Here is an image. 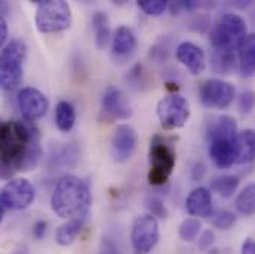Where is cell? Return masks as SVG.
Segmentation results:
<instances>
[{
	"instance_id": "cell-11",
	"label": "cell",
	"mask_w": 255,
	"mask_h": 254,
	"mask_svg": "<svg viewBox=\"0 0 255 254\" xmlns=\"http://www.w3.org/2000/svg\"><path fill=\"white\" fill-rule=\"evenodd\" d=\"M18 107L22 118L28 122L42 119L49 109V100L36 88H22L18 94Z\"/></svg>"
},
{
	"instance_id": "cell-10",
	"label": "cell",
	"mask_w": 255,
	"mask_h": 254,
	"mask_svg": "<svg viewBox=\"0 0 255 254\" xmlns=\"http://www.w3.org/2000/svg\"><path fill=\"white\" fill-rule=\"evenodd\" d=\"M36 199L34 186L27 179H13L0 191V204L9 210H25Z\"/></svg>"
},
{
	"instance_id": "cell-29",
	"label": "cell",
	"mask_w": 255,
	"mask_h": 254,
	"mask_svg": "<svg viewBox=\"0 0 255 254\" xmlns=\"http://www.w3.org/2000/svg\"><path fill=\"white\" fill-rule=\"evenodd\" d=\"M211 223L217 229L227 231L236 223V216H235V213H232L229 210H218L211 214Z\"/></svg>"
},
{
	"instance_id": "cell-17",
	"label": "cell",
	"mask_w": 255,
	"mask_h": 254,
	"mask_svg": "<svg viewBox=\"0 0 255 254\" xmlns=\"http://www.w3.org/2000/svg\"><path fill=\"white\" fill-rule=\"evenodd\" d=\"M235 164H250L255 159V131L244 129L233 140Z\"/></svg>"
},
{
	"instance_id": "cell-30",
	"label": "cell",
	"mask_w": 255,
	"mask_h": 254,
	"mask_svg": "<svg viewBox=\"0 0 255 254\" xmlns=\"http://www.w3.org/2000/svg\"><path fill=\"white\" fill-rule=\"evenodd\" d=\"M147 208H148V211H150L148 214L154 216L156 219H157V217L165 219V217L168 216V211H166V208H165L163 201H162L160 198H157V196H151V198L147 199Z\"/></svg>"
},
{
	"instance_id": "cell-4",
	"label": "cell",
	"mask_w": 255,
	"mask_h": 254,
	"mask_svg": "<svg viewBox=\"0 0 255 254\" xmlns=\"http://www.w3.org/2000/svg\"><path fill=\"white\" fill-rule=\"evenodd\" d=\"M148 161H150L148 182L153 186H162L169 180L177 164L175 147L168 138L156 134L150 141Z\"/></svg>"
},
{
	"instance_id": "cell-19",
	"label": "cell",
	"mask_w": 255,
	"mask_h": 254,
	"mask_svg": "<svg viewBox=\"0 0 255 254\" xmlns=\"http://www.w3.org/2000/svg\"><path fill=\"white\" fill-rule=\"evenodd\" d=\"M238 135V124L233 116L230 115H223L212 125L208 131V140H235Z\"/></svg>"
},
{
	"instance_id": "cell-6",
	"label": "cell",
	"mask_w": 255,
	"mask_h": 254,
	"mask_svg": "<svg viewBox=\"0 0 255 254\" xmlns=\"http://www.w3.org/2000/svg\"><path fill=\"white\" fill-rule=\"evenodd\" d=\"M36 27L40 33H60L70 28L71 7L64 0H36Z\"/></svg>"
},
{
	"instance_id": "cell-25",
	"label": "cell",
	"mask_w": 255,
	"mask_h": 254,
	"mask_svg": "<svg viewBox=\"0 0 255 254\" xmlns=\"http://www.w3.org/2000/svg\"><path fill=\"white\" fill-rule=\"evenodd\" d=\"M236 208L244 216H254L255 214V183L248 185L239 192L236 196Z\"/></svg>"
},
{
	"instance_id": "cell-28",
	"label": "cell",
	"mask_w": 255,
	"mask_h": 254,
	"mask_svg": "<svg viewBox=\"0 0 255 254\" xmlns=\"http://www.w3.org/2000/svg\"><path fill=\"white\" fill-rule=\"evenodd\" d=\"M136 4L148 16H160L169 7V1L166 0H138Z\"/></svg>"
},
{
	"instance_id": "cell-35",
	"label": "cell",
	"mask_w": 255,
	"mask_h": 254,
	"mask_svg": "<svg viewBox=\"0 0 255 254\" xmlns=\"http://www.w3.org/2000/svg\"><path fill=\"white\" fill-rule=\"evenodd\" d=\"M242 254H255V240L253 238H248L244 241L242 244V250H241Z\"/></svg>"
},
{
	"instance_id": "cell-24",
	"label": "cell",
	"mask_w": 255,
	"mask_h": 254,
	"mask_svg": "<svg viewBox=\"0 0 255 254\" xmlns=\"http://www.w3.org/2000/svg\"><path fill=\"white\" fill-rule=\"evenodd\" d=\"M209 188L221 198H230L239 188V179L236 176H217L211 179Z\"/></svg>"
},
{
	"instance_id": "cell-2",
	"label": "cell",
	"mask_w": 255,
	"mask_h": 254,
	"mask_svg": "<svg viewBox=\"0 0 255 254\" xmlns=\"http://www.w3.org/2000/svg\"><path fill=\"white\" fill-rule=\"evenodd\" d=\"M92 205L89 186L76 176L63 177L52 193V211L67 220H85Z\"/></svg>"
},
{
	"instance_id": "cell-18",
	"label": "cell",
	"mask_w": 255,
	"mask_h": 254,
	"mask_svg": "<svg viewBox=\"0 0 255 254\" xmlns=\"http://www.w3.org/2000/svg\"><path fill=\"white\" fill-rule=\"evenodd\" d=\"M209 156L212 162L221 168H230L235 165V147L233 140H212L209 141Z\"/></svg>"
},
{
	"instance_id": "cell-15",
	"label": "cell",
	"mask_w": 255,
	"mask_h": 254,
	"mask_svg": "<svg viewBox=\"0 0 255 254\" xmlns=\"http://www.w3.org/2000/svg\"><path fill=\"white\" fill-rule=\"evenodd\" d=\"M135 49H136V37H135L133 31L127 25H121L115 31L113 40H112L113 57L118 61H125L132 57Z\"/></svg>"
},
{
	"instance_id": "cell-37",
	"label": "cell",
	"mask_w": 255,
	"mask_h": 254,
	"mask_svg": "<svg viewBox=\"0 0 255 254\" xmlns=\"http://www.w3.org/2000/svg\"><path fill=\"white\" fill-rule=\"evenodd\" d=\"M3 217H4V210H3V205L0 204V225L3 222Z\"/></svg>"
},
{
	"instance_id": "cell-34",
	"label": "cell",
	"mask_w": 255,
	"mask_h": 254,
	"mask_svg": "<svg viewBox=\"0 0 255 254\" xmlns=\"http://www.w3.org/2000/svg\"><path fill=\"white\" fill-rule=\"evenodd\" d=\"M6 39H7V22H6V19L0 15V49L4 48Z\"/></svg>"
},
{
	"instance_id": "cell-8",
	"label": "cell",
	"mask_w": 255,
	"mask_h": 254,
	"mask_svg": "<svg viewBox=\"0 0 255 254\" xmlns=\"http://www.w3.org/2000/svg\"><path fill=\"white\" fill-rule=\"evenodd\" d=\"M156 113L163 129H178L184 127L190 118V104L183 95L171 94L157 103Z\"/></svg>"
},
{
	"instance_id": "cell-7",
	"label": "cell",
	"mask_w": 255,
	"mask_h": 254,
	"mask_svg": "<svg viewBox=\"0 0 255 254\" xmlns=\"http://www.w3.org/2000/svg\"><path fill=\"white\" fill-rule=\"evenodd\" d=\"M160 237L159 222L151 214L138 216L130 229V243L135 254H150L157 246Z\"/></svg>"
},
{
	"instance_id": "cell-36",
	"label": "cell",
	"mask_w": 255,
	"mask_h": 254,
	"mask_svg": "<svg viewBox=\"0 0 255 254\" xmlns=\"http://www.w3.org/2000/svg\"><path fill=\"white\" fill-rule=\"evenodd\" d=\"M205 174V167L202 164H196L193 168V179L194 180H200Z\"/></svg>"
},
{
	"instance_id": "cell-3",
	"label": "cell",
	"mask_w": 255,
	"mask_h": 254,
	"mask_svg": "<svg viewBox=\"0 0 255 254\" xmlns=\"http://www.w3.org/2000/svg\"><path fill=\"white\" fill-rule=\"evenodd\" d=\"M248 36V28L245 19L233 12H226L218 16L215 21L209 42L214 51H224V52H235L239 49L241 43Z\"/></svg>"
},
{
	"instance_id": "cell-31",
	"label": "cell",
	"mask_w": 255,
	"mask_h": 254,
	"mask_svg": "<svg viewBox=\"0 0 255 254\" xmlns=\"http://www.w3.org/2000/svg\"><path fill=\"white\" fill-rule=\"evenodd\" d=\"M255 107V92L251 89L244 91L239 95V109L244 115H248L254 110Z\"/></svg>"
},
{
	"instance_id": "cell-23",
	"label": "cell",
	"mask_w": 255,
	"mask_h": 254,
	"mask_svg": "<svg viewBox=\"0 0 255 254\" xmlns=\"http://www.w3.org/2000/svg\"><path fill=\"white\" fill-rule=\"evenodd\" d=\"M83 222L85 220H67L64 225H61L57 229V234H55L57 243L63 247L71 246L76 241V238L79 237V234L83 228Z\"/></svg>"
},
{
	"instance_id": "cell-5",
	"label": "cell",
	"mask_w": 255,
	"mask_h": 254,
	"mask_svg": "<svg viewBox=\"0 0 255 254\" xmlns=\"http://www.w3.org/2000/svg\"><path fill=\"white\" fill-rule=\"evenodd\" d=\"M27 58V45L19 40H10L0 51V88L12 91L22 80V65Z\"/></svg>"
},
{
	"instance_id": "cell-26",
	"label": "cell",
	"mask_w": 255,
	"mask_h": 254,
	"mask_svg": "<svg viewBox=\"0 0 255 254\" xmlns=\"http://www.w3.org/2000/svg\"><path fill=\"white\" fill-rule=\"evenodd\" d=\"M212 68L217 73H229L236 63L235 52H224V51H214L212 52Z\"/></svg>"
},
{
	"instance_id": "cell-33",
	"label": "cell",
	"mask_w": 255,
	"mask_h": 254,
	"mask_svg": "<svg viewBox=\"0 0 255 254\" xmlns=\"http://www.w3.org/2000/svg\"><path fill=\"white\" fill-rule=\"evenodd\" d=\"M46 231H48V223L45 220H39L33 226V235L36 240H42L46 235Z\"/></svg>"
},
{
	"instance_id": "cell-38",
	"label": "cell",
	"mask_w": 255,
	"mask_h": 254,
	"mask_svg": "<svg viewBox=\"0 0 255 254\" xmlns=\"http://www.w3.org/2000/svg\"><path fill=\"white\" fill-rule=\"evenodd\" d=\"M12 254H28V253H27V249H19V250H15Z\"/></svg>"
},
{
	"instance_id": "cell-12",
	"label": "cell",
	"mask_w": 255,
	"mask_h": 254,
	"mask_svg": "<svg viewBox=\"0 0 255 254\" xmlns=\"http://www.w3.org/2000/svg\"><path fill=\"white\" fill-rule=\"evenodd\" d=\"M112 156L116 162L122 164L133 155L138 144V134L129 124L118 125L112 135Z\"/></svg>"
},
{
	"instance_id": "cell-20",
	"label": "cell",
	"mask_w": 255,
	"mask_h": 254,
	"mask_svg": "<svg viewBox=\"0 0 255 254\" xmlns=\"http://www.w3.org/2000/svg\"><path fill=\"white\" fill-rule=\"evenodd\" d=\"M239 68L247 77L255 76V33L245 37L239 46Z\"/></svg>"
},
{
	"instance_id": "cell-9",
	"label": "cell",
	"mask_w": 255,
	"mask_h": 254,
	"mask_svg": "<svg viewBox=\"0 0 255 254\" xmlns=\"http://www.w3.org/2000/svg\"><path fill=\"white\" fill-rule=\"evenodd\" d=\"M199 98L208 109H227L236 98V88L223 79H208L199 88Z\"/></svg>"
},
{
	"instance_id": "cell-16",
	"label": "cell",
	"mask_w": 255,
	"mask_h": 254,
	"mask_svg": "<svg viewBox=\"0 0 255 254\" xmlns=\"http://www.w3.org/2000/svg\"><path fill=\"white\" fill-rule=\"evenodd\" d=\"M187 213L196 217H209L212 214V195L206 188H196L190 192L186 201Z\"/></svg>"
},
{
	"instance_id": "cell-21",
	"label": "cell",
	"mask_w": 255,
	"mask_h": 254,
	"mask_svg": "<svg viewBox=\"0 0 255 254\" xmlns=\"http://www.w3.org/2000/svg\"><path fill=\"white\" fill-rule=\"evenodd\" d=\"M92 27H94V33H95V43L98 46V49H104L112 37L110 33V22H109V16L104 12H97L92 16Z\"/></svg>"
},
{
	"instance_id": "cell-32",
	"label": "cell",
	"mask_w": 255,
	"mask_h": 254,
	"mask_svg": "<svg viewBox=\"0 0 255 254\" xmlns=\"http://www.w3.org/2000/svg\"><path fill=\"white\" fill-rule=\"evenodd\" d=\"M214 243H215V235H214L212 231H205V232H202V234L199 235V238H197V247H199V250H202V252L211 250V247L214 246Z\"/></svg>"
},
{
	"instance_id": "cell-39",
	"label": "cell",
	"mask_w": 255,
	"mask_h": 254,
	"mask_svg": "<svg viewBox=\"0 0 255 254\" xmlns=\"http://www.w3.org/2000/svg\"><path fill=\"white\" fill-rule=\"evenodd\" d=\"M206 254H220V250H217V249H212V250H208Z\"/></svg>"
},
{
	"instance_id": "cell-1",
	"label": "cell",
	"mask_w": 255,
	"mask_h": 254,
	"mask_svg": "<svg viewBox=\"0 0 255 254\" xmlns=\"http://www.w3.org/2000/svg\"><path fill=\"white\" fill-rule=\"evenodd\" d=\"M40 158V134L33 122L0 121V179L34 170Z\"/></svg>"
},
{
	"instance_id": "cell-22",
	"label": "cell",
	"mask_w": 255,
	"mask_h": 254,
	"mask_svg": "<svg viewBox=\"0 0 255 254\" xmlns=\"http://www.w3.org/2000/svg\"><path fill=\"white\" fill-rule=\"evenodd\" d=\"M76 124V110L68 101H60L55 109V125L61 132H70Z\"/></svg>"
},
{
	"instance_id": "cell-14",
	"label": "cell",
	"mask_w": 255,
	"mask_h": 254,
	"mask_svg": "<svg viewBox=\"0 0 255 254\" xmlns=\"http://www.w3.org/2000/svg\"><path fill=\"white\" fill-rule=\"evenodd\" d=\"M175 57L180 63L183 64L191 74H200L203 73L206 67V57L202 48L191 42H183L175 49Z\"/></svg>"
},
{
	"instance_id": "cell-13",
	"label": "cell",
	"mask_w": 255,
	"mask_h": 254,
	"mask_svg": "<svg viewBox=\"0 0 255 254\" xmlns=\"http://www.w3.org/2000/svg\"><path fill=\"white\" fill-rule=\"evenodd\" d=\"M101 107L103 112L110 119H128L132 115V109L127 95L115 86H107L104 89L101 98Z\"/></svg>"
},
{
	"instance_id": "cell-27",
	"label": "cell",
	"mask_w": 255,
	"mask_h": 254,
	"mask_svg": "<svg viewBox=\"0 0 255 254\" xmlns=\"http://www.w3.org/2000/svg\"><path fill=\"white\" fill-rule=\"evenodd\" d=\"M200 229H202V223L199 219L196 217H189V219H184L180 225V229H178V235L183 241L186 243H193L194 240H197L199 234H200Z\"/></svg>"
}]
</instances>
